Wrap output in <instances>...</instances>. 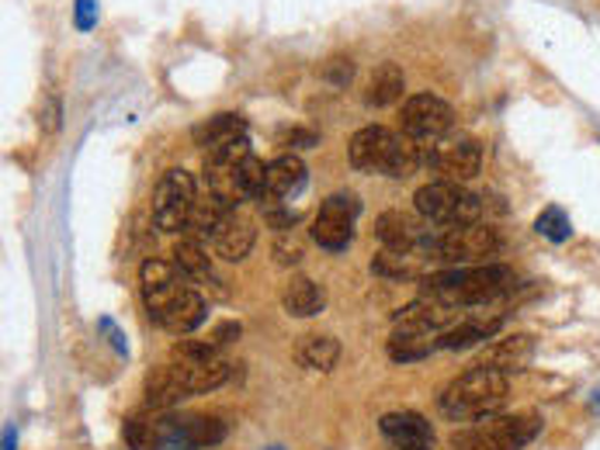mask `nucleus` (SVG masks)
Returning <instances> with one entry per match:
<instances>
[{
    "label": "nucleus",
    "instance_id": "obj_1",
    "mask_svg": "<svg viewBox=\"0 0 600 450\" xmlns=\"http://www.w3.org/2000/svg\"><path fill=\"white\" fill-rule=\"evenodd\" d=\"M229 381V360L219 357L213 339H177L167 364L149 370L146 378V406L174 409L195 395L216 391Z\"/></svg>",
    "mask_w": 600,
    "mask_h": 450
},
{
    "label": "nucleus",
    "instance_id": "obj_2",
    "mask_svg": "<svg viewBox=\"0 0 600 450\" xmlns=\"http://www.w3.org/2000/svg\"><path fill=\"white\" fill-rule=\"evenodd\" d=\"M139 291L149 320L174 336H188L208 320V302L174 260H143Z\"/></svg>",
    "mask_w": 600,
    "mask_h": 450
},
{
    "label": "nucleus",
    "instance_id": "obj_3",
    "mask_svg": "<svg viewBox=\"0 0 600 450\" xmlns=\"http://www.w3.org/2000/svg\"><path fill=\"white\" fill-rule=\"evenodd\" d=\"M427 146L413 143L410 136H396L385 125H364L348 143V160L358 174H385V177H413L424 167Z\"/></svg>",
    "mask_w": 600,
    "mask_h": 450
},
{
    "label": "nucleus",
    "instance_id": "obj_4",
    "mask_svg": "<svg viewBox=\"0 0 600 450\" xmlns=\"http://www.w3.org/2000/svg\"><path fill=\"white\" fill-rule=\"evenodd\" d=\"M514 284L517 278L504 263H479V268H455L445 274H431L424 281V295H434L462 312L504 299Z\"/></svg>",
    "mask_w": 600,
    "mask_h": 450
},
{
    "label": "nucleus",
    "instance_id": "obj_5",
    "mask_svg": "<svg viewBox=\"0 0 600 450\" xmlns=\"http://www.w3.org/2000/svg\"><path fill=\"white\" fill-rule=\"evenodd\" d=\"M507 391H510V375L476 364L441 391L437 409L452 422H476V419L500 412L507 402Z\"/></svg>",
    "mask_w": 600,
    "mask_h": 450
},
{
    "label": "nucleus",
    "instance_id": "obj_6",
    "mask_svg": "<svg viewBox=\"0 0 600 450\" xmlns=\"http://www.w3.org/2000/svg\"><path fill=\"white\" fill-rule=\"evenodd\" d=\"M504 250V240L497 236L493 226L473 222V226H455L437 236H424L416 253L421 257H437L452 263V268H479V263H489Z\"/></svg>",
    "mask_w": 600,
    "mask_h": 450
},
{
    "label": "nucleus",
    "instance_id": "obj_7",
    "mask_svg": "<svg viewBox=\"0 0 600 450\" xmlns=\"http://www.w3.org/2000/svg\"><path fill=\"white\" fill-rule=\"evenodd\" d=\"M541 433V416L535 412H493L452 433L455 450H525Z\"/></svg>",
    "mask_w": 600,
    "mask_h": 450
},
{
    "label": "nucleus",
    "instance_id": "obj_8",
    "mask_svg": "<svg viewBox=\"0 0 600 450\" xmlns=\"http://www.w3.org/2000/svg\"><path fill=\"white\" fill-rule=\"evenodd\" d=\"M416 211H421L424 222H434L441 229H455V226H473L483 219V201L479 195L465 191L462 184L452 180H434L424 184L413 198Z\"/></svg>",
    "mask_w": 600,
    "mask_h": 450
},
{
    "label": "nucleus",
    "instance_id": "obj_9",
    "mask_svg": "<svg viewBox=\"0 0 600 450\" xmlns=\"http://www.w3.org/2000/svg\"><path fill=\"white\" fill-rule=\"evenodd\" d=\"M195 201H198L195 177L180 167H170L161 180H156L153 222L161 226V232H185L192 211H195Z\"/></svg>",
    "mask_w": 600,
    "mask_h": 450
},
{
    "label": "nucleus",
    "instance_id": "obj_10",
    "mask_svg": "<svg viewBox=\"0 0 600 450\" xmlns=\"http://www.w3.org/2000/svg\"><path fill=\"white\" fill-rule=\"evenodd\" d=\"M455 122V112L448 101H441L437 94H413L406 97L400 112V128L403 136H410L421 146H434L448 136V128Z\"/></svg>",
    "mask_w": 600,
    "mask_h": 450
},
{
    "label": "nucleus",
    "instance_id": "obj_11",
    "mask_svg": "<svg viewBox=\"0 0 600 450\" xmlns=\"http://www.w3.org/2000/svg\"><path fill=\"white\" fill-rule=\"evenodd\" d=\"M358 211H361L358 195H351V191H337V195H330V198L320 205V216L312 219V226H309L312 240H317L327 253H341V250H348L351 240H354Z\"/></svg>",
    "mask_w": 600,
    "mask_h": 450
},
{
    "label": "nucleus",
    "instance_id": "obj_12",
    "mask_svg": "<svg viewBox=\"0 0 600 450\" xmlns=\"http://www.w3.org/2000/svg\"><path fill=\"white\" fill-rule=\"evenodd\" d=\"M424 167L434 170L441 180L465 184L483 170V146L473 136H458V139H441L427 146L424 153Z\"/></svg>",
    "mask_w": 600,
    "mask_h": 450
},
{
    "label": "nucleus",
    "instance_id": "obj_13",
    "mask_svg": "<svg viewBox=\"0 0 600 450\" xmlns=\"http://www.w3.org/2000/svg\"><path fill=\"white\" fill-rule=\"evenodd\" d=\"M250 139H237V143H226L219 149H213L205 156V184L208 191L216 198H223L226 205H244V195H240V170H244V160L250 156Z\"/></svg>",
    "mask_w": 600,
    "mask_h": 450
},
{
    "label": "nucleus",
    "instance_id": "obj_14",
    "mask_svg": "<svg viewBox=\"0 0 600 450\" xmlns=\"http://www.w3.org/2000/svg\"><path fill=\"white\" fill-rule=\"evenodd\" d=\"M229 427L219 416L188 412V416H167V450H205L219 447Z\"/></svg>",
    "mask_w": 600,
    "mask_h": 450
},
{
    "label": "nucleus",
    "instance_id": "obj_15",
    "mask_svg": "<svg viewBox=\"0 0 600 450\" xmlns=\"http://www.w3.org/2000/svg\"><path fill=\"white\" fill-rule=\"evenodd\" d=\"M452 323H458V308L445 305L434 295H421L416 302H410L403 312L393 315V329L396 333H431V336H437Z\"/></svg>",
    "mask_w": 600,
    "mask_h": 450
},
{
    "label": "nucleus",
    "instance_id": "obj_16",
    "mask_svg": "<svg viewBox=\"0 0 600 450\" xmlns=\"http://www.w3.org/2000/svg\"><path fill=\"white\" fill-rule=\"evenodd\" d=\"M379 430H382L389 450H434L431 419H424L421 412H413V409L385 412L379 419Z\"/></svg>",
    "mask_w": 600,
    "mask_h": 450
},
{
    "label": "nucleus",
    "instance_id": "obj_17",
    "mask_svg": "<svg viewBox=\"0 0 600 450\" xmlns=\"http://www.w3.org/2000/svg\"><path fill=\"white\" fill-rule=\"evenodd\" d=\"M306 184V164L296 153H281L278 160L268 164V177H265V191H260V205L275 208L285 205L299 188Z\"/></svg>",
    "mask_w": 600,
    "mask_h": 450
},
{
    "label": "nucleus",
    "instance_id": "obj_18",
    "mask_svg": "<svg viewBox=\"0 0 600 450\" xmlns=\"http://www.w3.org/2000/svg\"><path fill=\"white\" fill-rule=\"evenodd\" d=\"M531 357H535V339L528 333H514V336H500L497 343H489V347L476 357V364L514 375V370L528 367Z\"/></svg>",
    "mask_w": 600,
    "mask_h": 450
},
{
    "label": "nucleus",
    "instance_id": "obj_19",
    "mask_svg": "<svg viewBox=\"0 0 600 450\" xmlns=\"http://www.w3.org/2000/svg\"><path fill=\"white\" fill-rule=\"evenodd\" d=\"M122 440L128 450H167V416H161V409L128 416L122 422Z\"/></svg>",
    "mask_w": 600,
    "mask_h": 450
},
{
    "label": "nucleus",
    "instance_id": "obj_20",
    "mask_svg": "<svg viewBox=\"0 0 600 450\" xmlns=\"http://www.w3.org/2000/svg\"><path fill=\"white\" fill-rule=\"evenodd\" d=\"M174 263H177V271L185 274L188 281L205 284V287H213V291H219V295H223L219 274H216V268H213V260H208L205 243L192 240V236L177 240V243H174Z\"/></svg>",
    "mask_w": 600,
    "mask_h": 450
},
{
    "label": "nucleus",
    "instance_id": "obj_21",
    "mask_svg": "<svg viewBox=\"0 0 600 450\" xmlns=\"http://www.w3.org/2000/svg\"><path fill=\"white\" fill-rule=\"evenodd\" d=\"M244 136H247V118L237 115V112L208 115L205 122H198V125L192 128L195 146H201V149H208V153L226 146V143H237V139H244Z\"/></svg>",
    "mask_w": 600,
    "mask_h": 450
},
{
    "label": "nucleus",
    "instance_id": "obj_22",
    "mask_svg": "<svg viewBox=\"0 0 600 450\" xmlns=\"http://www.w3.org/2000/svg\"><path fill=\"white\" fill-rule=\"evenodd\" d=\"M254 240H257V229L247 216H240V211H232V216L223 222V229L216 232L213 240V250L229 260V263H240L247 260V253L254 250Z\"/></svg>",
    "mask_w": 600,
    "mask_h": 450
},
{
    "label": "nucleus",
    "instance_id": "obj_23",
    "mask_svg": "<svg viewBox=\"0 0 600 450\" xmlns=\"http://www.w3.org/2000/svg\"><path fill=\"white\" fill-rule=\"evenodd\" d=\"M232 211H237V208L226 205L223 198H216L213 191H208L205 198L195 201V211H192V219H188L185 236H192V240H198V243H213L216 232L223 229V222L232 216Z\"/></svg>",
    "mask_w": 600,
    "mask_h": 450
},
{
    "label": "nucleus",
    "instance_id": "obj_24",
    "mask_svg": "<svg viewBox=\"0 0 600 450\" xmlns=\"http://www.w3.org/2000/svg\"><path fill=\"white\" fill-rule=\"evenodd\" d=\"M281 305H285V312L292 315V320H312V315H320L327 308V291L317 281H309V278L299 274V278H292L289 284H285Z\"/></svg>",
    "mask_w": 600,
    "mask_h": 450
},
{
    "label": "nucleus",
    "instance_id": "obj_25",
    "mask_svg": "<svg viewBox=\"0 0 600 450\" xmlns=\"http://www.w3.org/2000/svg\"><path fill=\"white\" fill-rule=\"evenodd\" d=\"M375 236H379V243L393 253H416V247L424 240V232L416 229L403 211H385V216H379Z\"/></svg>",
    "mask_w": 600,
    "mask_h": 450
},
{
    "label": "nucleus",
    "instance_id": "obj_26",
    "mask_svg": "<svg viewBox=\"0 0 600 450\" xmlns=\"http://www.w3.org/2000/svg\"><path fill=\"white\" fill-rule=\"evenodd\" d=\"M296 360L306 367V370H317V375H330L341 360V343L327 333H306L299 343H296Z\"/></svg>",
    "mask_w": 600,
    "mask_h": 450
},
{
    "label": "nucleus",
    "instance_id": "obj_27",
    "mask_svg": "<svg viewBox=\"0 0 600 450\" xmlns=\"http://www.w3.org/2000/svg\"><path fill=\"white\" fill-rule=\"evenodd\" d=\"M504 326V320H458L448 329L437 333V350H465L476 347L486 336H493Z\"/></svg>",
    "mask_w": 600,
    "mask_h": 450
},
{
    "label": "nucleus",
    "instance_id": "obj_28",
    "mask_svg": "<svg viewBox=\"0 0 600 450\" xmlns=\"http://www.w3.org/2000/svg\"><path fill=\"white\" fill-rule=\"evenodd\" d=\"M403 87H406V76L396 63H382L375 73L369 87H364V104L369 108H389V104H396L403 97Z\"/></svg>",
    "mask_w": 600,
    "mask_h": 450
},
{
    "label": "nucleus",
    "instance_id": "obj_29",
    "mask_svg": "<svg viewBox=\"0 0 600 450\" xmlns=\"http://www.w3.org/2000/svg\"><path fill=\"white\" fill-rule=\"evenodd\" d=\"M437 350V336L431 333H396L389 336V357L396 364H413V360H424Z\"/></svg>",
    "mask_w": 600,
    "mask_h": 450
},
{
    "label": "nucleus",
    "instance_id": "obj_30",
    "mask_svg": "<svg viewBox=\"0 0 600 450\" xmlns=\"http://www.w3.org/2000/svg\"><path fill=\"white\" fill-rule=\"evenodd\" d=\"M372 271L385 281H410L421 274V253H393V250H382L372 260Z\"/></svg>",
    "mask_w": 600,
    "mask_h": 450
},
{
    "label": "nucleus",
    "instance_id": "obj_31",
    "mask_svg": "<svg viewBox=\"0 0 600 450\" xmlns=\"http://www.w3.org/2000/svg\"><path fill=\"white\" fill-rule=\"evenodd\" d=\"M535 232L545 236L549 243H566L572 236V226H569V216L559 205H549V208H541V216L535 219Z\"/></svg>",
    "mask_w": 600,
    "mask_h": 450
},
{
    "label": "nucleus",
    "instance_id": "obj_32",
    "mask_svg": "<svg viewBox=\"0 0 600 450\" xmlns=\"http://www.w3.org/2000/svg\"><path fill=\"white\" fill-rule=\"evenodd\" d=\"M278 139H281V146H292V149H309V146H317V143H320L317 132H312V128H302V125L285 128Z\"/></svg>",
    "mask_w": 600,
    "mask_h": 450
},
{
    "label": "nucleus",
    "instance_id": "obj_33",
    "mask_svg": "<svg viewBox=\"0 0 600 450\" xmlns=\"http://www.w3.org/2000/svg\"><path fill=\"white\" fill-rule=\"evenodd\" d=\"M323 76L330 84H337V87H344L351 76H354V63L348 60V56H333L327 66H323Z\"/></svg>",
    "mask_w": 600,
    "mask_h": 450
},
{
    "label": "nucleus",
    "instance_id": "obj_34",
    "mask_svg": "<svg viewBox=\"0 0 600 450\" xmlns=\"http://www.w3.org/2000/svg\"><path fill=\"white\" fill-rule=\"evenodd\" d=\"M73 24H76V32H91L97 24V0H76V4H73Z\"/></svg>",
    "mask_w": 600,
    "mask_h": 450
},
{
    "label": "nucleus",
    "instance_id": "obj_35",
    "mask_svg": "<svg viewBox=\"0 0 600 450\" xmlns=\"http://www.w3.org/2000/svg\"><path fill=\"white\" fill-rule=\"evenodd\" d=\"M265 222H268L271 229L285 232V229H292V226L299 222V216H296V211H289V208L275 205V208H265Z\"/></svg>",
    "mask_w": 600,
    "mask_h": 450
},
{
    "label": "nucleus",
    "instance_id": "obj_36",
    "mask_svg": "<svg viewBox=\"0 0 600 450\" xmlns=\"http://www.w3.org/2000/svg\"><path fill=\"white\" fill-rule=\"evenodd\" d=\"M275 253H278V263H299L302 260V247L296 240H278Z\"/></svg>",
    "mask_w": 600,
    "mask_h": 450
},
{
    "label": "nucleus",
    "instance_id": "obj_37",
    "mask_svg": "<svg viewBox=\"0 0 600 450\" xmlns=\"http://www.w3.org/2000/svg\"><path fill=\"white\" fill-rule=\"evenodd\" d=\"M240 333H244V326H240V323H223V326H216V329H213V343H216V347H226V343L240 339Z\"/></svg>",
    "mask_w": 600,
    "mask_h": 450
},
{
    "label": "nucleus",
    "instance_id": "obj_38",
    "mask_svg": "<svg viewBox=\"0 0 600 450\" xmlns=\"http://www.w3.org/2000/svg\"><path fill=\"white\" fill-rule=\"evenodd\" d=\"M14 443H18V437H14V427H4V450H18Z\"/></svg>",
    "mask_w": 600,
    "mask_h": 450
}]
</instances>
